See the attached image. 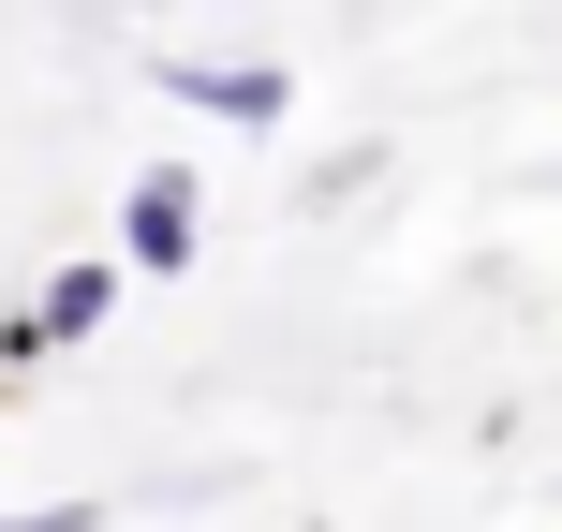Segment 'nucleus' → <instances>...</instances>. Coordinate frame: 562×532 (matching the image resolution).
Instances as JSON below:
<instances>
[{
    "label": "nucleus",
    "mask_w": 562,
    "mask_h": 532,
    "mask_svg": "<svg viewBox=\"0 0 562 532\" xmlns=\"http://www.w3.org/2000/svg\"><path fill=\"white\" fill-rule=\"evenodd\" d=\"M104 310H119V267H104V252H75L45 296H30V340H104Z\"/></svg>",
    "instance_id": "obj_3"
},
{
    "label": "nucleus",
    "mask_w": 562,
    "mask_h": 532,
    "mask_svg": "<svg viewBox=\"0 0 562 532\" xmlns=\"http://www.w3.org/2000/svg\"><path fill=\"white\" fill-rule=\"evenodd\" d=\"M164 104L223 118V134H281V118H296V75H281V59H164Z\"/></svg>",
    "instance_id": "obj_2"
},
{
    "label": "nucleus",
    "mask_w": 562,
    "mask_h": 532,
    "mask_svg": "<svg viewBox=\"0 0 562 532\" xmlns=\"http://www.w3.org/2000/svg\"><path fill=\"white\" fill-rule=\"evenodd\" d=\"M0 532H104V503H30V518H0Z\"/></svg>",
    "instance_id": "obj_4"
},
{
    "label": "nucleus",
    "mask_w": 562,
    "mask_h": 532,
    "mask_svg": "<svg viewBox=\"0 0 562 532\" xmlns=\"http://www.w3.org/2000/svg\"><path fill=\"white\" fill-rule=\"evenodd\" d=\"M207 252V193H193V163H134V193H119V281L134 267H193Z\"/></svg>",
    "instance_id": "obj_1"
}]
</instances>
